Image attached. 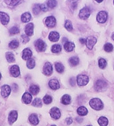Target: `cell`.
I'll list each match as a JSON object with an SVG mask.
<instances>
[{
    "label": "cell",
    "instance_id": "5",
    "mask_svg": "<svg viewBox=\"0 0 114 126\" xmlns=\"http://www.w3.org/2000/svg\"><path fill=\"white\" fill-rule=\"evenodd\" d=\"M107 17L108 14L107 12H106L105 11H101V12H99V13L97 15V21L100 23H104L107 21Z\"/></svg>",
    "mask_w": 114,
    "mask_h": 126
},
{
    "label": "cell",
    "instance_id": "16",
    "mask_svg": "<svg viewBox=\"0 0 114 126\" xmlns=\"http://www.w3.org/2000/svg\"><path fill=\"white\" fill-rule=\"evenodd\" d=\"M48 85H49L50 88L53 90H57L60 88L58 81L56 79H51L48 82Z\"/></svg>",
    "mask_w": 114,
    "mask_h": 126
},
{
    "label": "cell",
    "instance_id": "33",
    "mask_svg": "<svg viewBox=\"0 0 114 126\" xmlns=\"http://www.w3.org/2000/svg\"><path fill=\"white\" fill-rule=\"evenodd\" d=\"M35 65V63L34 60L33 59H30L27 60L26 65L29 69H33V68H34Z\"/></svg>",
    "mask_w": 114,
    "mask_h": 126
},
{
    "label": "cell",
    "instance_id": "21",
    "mask_svg": "<svg viewBox=\"0 0 114 126\" xmlns=\"http://www.w3.org/2000/svg\"><path fill=\"white\" fill-rule=\"evenodd\" d=\"M30 93L32 94L33 95H37L40 92V87L38 85H32L29 88Z\"/></svg>",
    "mask_w": 114,
    "mask_h": 126
},
{
    "label": "cell",
    "instance_id": "26",
    "mask_svg": "<svg viewBox=\"0 0 114 126\" xmlns=\"http://www.w3.org/2000/svg\"><path fill=\"white\" fill-rule=\"evenodd\" d=\"M98 123L100 126H107L108 124V120L107 118L101 116L98 119Z\"/></svg>",
    "mask_w": 114,
    "mask_h": 126
},
{
    "label": "cell",
    "instance_id": "3",
    "mask_svg": "<svg viewBox=\"0 0 114 126\" xmlns=\"http://www.w3.org/2000/svg\"><path fill=\"white\" fill-rule=\"evenodd\" d=\"M91 14V10L89 7H83L80 10L79 16L82 19H86L89 17Z\"/></svg>",
    "mask_w": 114,
    "mask_h": 126
},
{
    "label": "cell",
    "instance_id": "34",
    "mask_svg": "<svg viewBox=\"0 0 114 126\" xmlns=\"http://www.w3.org/2000/svg\"><path fill=\"white\" fill-rule=\"evenodd\" d=\"M107 62L105 59H100L99 60V66L101 69H104L107 66Z\"/></svg>",
    "mask_w": 114,
    "mask_h": 126
},
{
    "label": "cell",
    "instance_id": "20",
    "mask_svg": "<svg viewBox=\"0 0 114 126\" xmlns=\"http://www.w3.org/2000/svg\"><path fill=\"white\" fill-rule=\"evenodd\" d=\"M29 121L34 126H36L39 123V119L36 114H32L29 116Z\"/></svg>",
    "mask_w": 114,
    "mask_h": 126
},
{
    "label": "cell",
    "instance_id": "28",
    "mask_svg": "<svg viewBox=\"0 0 114 126\" xmlns=\"http://www.w3.org/2000/svg\"><path fill=\"white\" fill-rule=\"evenodd\" d=\"M6 58L9 63H13L15 61L14 55L10 52H8L6 53Z\"/></svg>",
    "mask_w": 114,
    "mask_h": 126
},
{
    "label": "cell",
    "instance_id": "43",
    "mask_svg": "<svg viewBox=\"0 0 114 126\" xmlns=\"http://www.w3.org/2000/svg\"><path fill=\"white\" fill-rule=\"evenodd\" d=\"M70 83L71 86H75V78L72 77L71 79H70Z\"/></svg>",
    "mask_w": 114,
    "mask_h": 126
},
{
    "label": "cell",
    "instance_id": "50",
    "mask_svg": "<svg viewBox=\"0 0 114 126\" xmlns=\"http://www.w3.org/2000/svg\"><path fill=\"white\" fill-rule=\"evenodd\" d=\"M97 2H103V1H96Z\"/></svg>",
    "mask_w": 114,
    "mask_h": 126
},
{
    "label": "cell",
    "instance_id": "27",
    "mask_svg": "<svg viewBox=\"0 0 114 126\" xmlns=\"http://www.w3.org/2000/svg\"><path fill=\"white\" fill-rule=\"evenodd\" d=\"M78 114L80 116H85L88 113L87 109L84 106L79 107L77 110Z\"/></svg>",
    "mask_w": 114,
    "mask_h": 126
},
{
    "label": "cell",
    "instance_id": "47",
    "mask_svg": "<svg viewBox=\"0 0 114 126\" xmlns=\"http://www.w3.org/2000/svg\"><path fill=\"white\" fill-rule=\"evenodd\" d=\"M13 90L14 92H16L18 89V86L16 84H13Z\"/></svg>",
    "mask_w": 114,
    "mask_h": 126
},
{
    "label": "cell",
    "instance_id": "25",
    "mask_svg": "<svg viewBox=\"0 0 114 126\" xmlns=\"http://www.w3.org/2000/svg\"><path fill=\"white\" fill-rule=\"evenodd\" d=\"M31 18V16L29 13H25L21 16V21L24 23H26V22L30 21Z\"/></svg>",
    "mask_w": 114,
    "mask_h": 126
},
{
    "label": "cell",
    "instance_id": "10",
    "mask_svg": "<svg viewBox=\"0 0 114 126\" xmlns=\"http://www.w3.org/2000/svg\"><path fill=\"white\" fill-rule=\"evenodd\" d=\"M11 92L10 87L7 85H4L1 87V95L3 98H6L10 95Z\"/></svg>",
    "mask_w": 114,
    "mask_h": 126
},
{
    "label": "cell",
    "instance_id": "46",
    "mask_svg": "<svg viewBox=\"0 0 114 126\" xmlns=\"http://www.w3.org/2000/svg\"><path fill=\"white\" fill-rule=\"evenodd\" d=\"M79 42H81L82 44H85L86 43V39H85L84 38H81L79 39Z\"/></svg>",
    "mask_w": 114,
    "mask_h": 126
},
{
    "label": "cell",
    "instance_id": "13",
    "mask_svg": "<svg viewBox=\"0 0 114 126\" xmlns=\"http://www.w3.org/2000/svg\"><path fill=\"white\" fill-rule=\"evenodd\" d=\"M10 72L11 75L14 77H18L20 75V68L16 65L12 66V67L10 69Z\"/></svg>",
    "mask_w": 114,
    "mask_h": 126
},
{
    "label": "cell",
    "instance_id": "15",
    "mask_svg": "<svg viewBox=\"0 0 114 126\" xmlns=\"http://www.w3.org/2000/svg\"><path fill=\"white\" fill-rule=\"evenodd\" d=\"M32 56V52L29 48H25L23 50L22 52V59L23 60H29L31 59V57Z\"/></svg>",
    "mask_w": 114,
    "mask_h": 126
},
{
    "label": "cell",
    "instance_id": "35",
    "mask_svg": "<svg viewBox=\"0 0 114 126\" xmlns=\"http://www.w3.org/2000/svg\"><path fill=\"white\" fill-rule=\"evenodd\" d=\"M32 105L35 107H41L42 106V101H41V99L38 98H35L33 101Z\"/></svg>",
    "mask_w": 114,
    "mask_h": 126
},
{
    "label": "cell",
    "instance_id": "51",
    "mask_svg": "<svg viewBox=\"0 0 114 126\" xmlns=\"http://www.w3.org/2000/svg\"><path fill=\"white\" fill-rule=\"evenodd\" d=\"M1 79V74L0 73V79Z\"/></svg>",
    "mask_w": 114,
    "mask_h": 126
},
{
    "label": "cell",
    "instance_id": "40",
    "mask_svg": "<svg viewBox=\"0 0 114 126\" xmlns=\"http://www.w3.org/2000/svg\"><path fill=\"white\" fill-rule=\"evenodd\" d=\"M47 6L51 9H53L57 5V2L56 1H48L47 3Z\"/></svg>",
    "mask_w": 114,
    "mask_h": 126
},
{
    "label": "cell",
    "instance_id": "36",
    "mask_svg": "<svg viewBox=\"0 0 114 126\" xmlns=\"http://www.w3.org/2000/svg\"><path fill=\"white\" fill-rule=\"evenodd\" d=\"M44 102L46 105L50 104L52 102V101H53V99H52V97L51 96L46 95L44 97Z\"/></svg>",
    "mask_w": 114,
    "mask_h": 126
},
{
    "label": "cell",
    "instance_id": "11",
    "mask_svg": "<svg viewBox=\"0 0 114 126\" xmlns=\"http://www.w3.org/2000/svg\"><path fill=\"white\" fill-rule=\"evenodd\" d=\"M18 117V113L17 111H12L10 113H9V116H8V121L10 125H12L13 123H14L17 119Z\"/></svg>",
    "mask_w": 114,
    "mask_h": 126
},
{
    "label": "cell",
    "instance_id": "39",
    "mask_svg": "<svg viewBox=\"0 0 114 126\" xmlns=\"http://www.w3.org/2000/svg\"><path fill=\"white\" fill-rule=\"evenodd\" d=\"M20 32V30L17 27H13L9 30V33L11 35H14L16 34H18Z\"/></svg>",
    "mask_w": 114,
    "mask_h": 126
},
{
    "label": "cell",
    "instance_id": "41",
    "mask_svg": "<svg viewBox=\"0 0 114 126\" xmlns=\"http://www.w3.org/2000/svg\"><path fill=\"white\" fill-rule=\"evenodd\" d=\"M7 4H8L10 6H16V5H18V3L20 2V1H16V0H7V1H5Z\"/></svg>",
    "mask_w": 114,
    "mask_h": 126
},
{
    "label": "cell",
    "instance_id": "22",
    "mask_svg": "<svg viewBox=\"0 0 114 126\" xmlns=\"http://www.w3.org/2000/svg\"><path fill=\"white\" fill-rule=\"evenodd\" d=\"M64 48L66 51L68 52H71L75 48V44L74 43L71 42H67L65 43Z\"/></svg>",
    "mask_w": 114,
    "mask_h": 126
},
{
    "label": "cell",
    "instance_id": "38",
    "mask_svg": "<svg viewBox=\"0 0 114 126\" xmlns=\"http://www.w3.org/2000/svg\"><path fill=\"white\" fill-rule=\"evenodd\" d=\"M41 10V9L40 7V5L38 4H35L33 9V13L35 15H38L39 13H40Z\"/></svg>",
    "mask_w": 114,
    "mask_h": 126
},
{
    "label": "cell",
    "instance_id": "12",
    "mask_svg": "<svg viewBox=\"0 0 114 126\" xmlns=\"http://www.w3.org/2000/svg\"><path fill=\"white\" fill-rule=\"evenodd\" d=\"M10 18L6 13L4 12H0V22L3 25H6L8 24Z\"/></svg>",
    "mask_w": 114,
    "mask_h": 126
},
{
    "label": "cell",
    "instance_id": "53",
    "mask_svg": "<svg viewBox=\"0 0 114 126\" xmlns=\"http://www.w3.org/2000/svg\"></svg>",
    "mask_w": 114,
    "mask_h": 126
},
{
    "label": "cell",
    "instance_id": "7",
    "mask_svg": "<svg viewBox=\"0 0 114 126\" xmlns=\"http://www.w3.org/2000/svg\"><path fill=\"white\" fill-rule=\"evenodd\" d=\"M97 42V39L96 38H95V37L92 36H90L89 37H88L86 39V46L87 48L90 49H92L94 47V46L96 43Z\"/></svg>",
    "mask_w": 114,
    "mask_h": 126
},
{
    "label": "cell",
    "instance_id": "18",
    "mask_svg": "<svg viewBox=\"0 0 114 126\" xmlns=\"http://www.w3.org/2000/svg\"><path fill=\"white\" fill-rule=\"evenodd\" d=\"M48 39L51 42H55L58 41L59 39V33L55 32V31H52V32L50 33L49 36H48Z\"/></svg>",
    "mask_w": 114,
    "mask_h": 126
},
{
    "label": "cell",
    "instance_id": "9",
    "mask_svg": "<svg viewBox=\"0 0 114 126\" xmlns=\"http://www.w3.org/2000/svg\"><path fill=\"white\" fill-rule=\"evenodd\" d=\"M53 66L49 62H46L45 64L44 65V68H43V71H44V75L46 76H50L53 73Z\"/></svg>",
    "mask_w": 114,
    "mask_h": 126
},
{
    "label": "cell",
    "instance_id": "30",
    "mask_svg": "<svg viewBox=\"0 0 114 126\" xmlns=\"http://www.w3.org/2000/svg\"><path fill=\"white\" fill-rule=\"evenodd\" d=\"M55 69L57 70V71L59 73H62L64 71V66L62 64H61L60 63H57L55 64Z\"/></svg>",
    "mask_w": 114,
    "mask_h": 126
},
{
    "label": "cell",
    "instance_id": "4",
    "mask_svg": "<svg viewBox=\"0 0 114 126\" xmlns=\"http://www.w3.org/2000/svg\"><path fill=\"white\" fill-rule=\"evenodd\" d=\"M35 47L38 52H44L46 48V44L42 39H38L35 43Z\"/></svg>",
    "mask_w": 114,
    "mask_h": 126
},
{
    "label": "cell",
    "instance_id": "48",
    "mask_svg": "<svg viewBox=\"0 0 114 126\" xmlns=\"http://www.w3.org/2000/svg\"><path fill=\"white\" fill-rule=\"evenodd\" d=\"M76 120H77L78 122H79V123H80V122H82V120H83V119H82L81 118L78 117V118H76Z\"/></svg>",
    "mask_w": 114,
    "mask_h": 126
},
{
    "label": "cell",
    "instance_id": "32",
    "mask_svg": "<svg viewBox=\"0 0 114 126\" xmlns=\"http://www.w3.org/2000/svg\"><path fill=\"white\" fill-rule=\"evenodd\" d=\"M113 45L111 43H106L104 46V51L107 52H111L113 51Z\"/></svg>",
    "mask_w": 114,
    "mask_h": 126
},
{
    "label": "cell",
    "instance_id": "14",
    "mask_svg": "<svg viewBox=\"0 0 114 126\" xmlns=\"http://www.w3.org/2000/svg\"><path fill=\"white\" fill-rule=\"evenodd\" d=\"M46 25L48 27L52 28L54 27L56 25V19L53 16H50L46 18L45 21Z\"/></svg>",
    "mask_w": 114,
    "mask_h": 126
},
{
    "label": "cell",
    "instance_id": "6",
    "mask_svg": "<svg viewBox=\"0 0 114 126\" xmlns=\"http://www.w3.org/2000/svg\"><path fill=\"white\" fill-rule=\"evenodd\" d=\"M89 81V78L86 75H79L77 77V83L79 86H85Z\"/></svg>",
    "mask_w": 114,
    "mask_h": 126
},
{
    "label": "cell",
    "instance_id": "19",
    "mask_svg": "<svg viewBox=\"0 0 114 126\" xmlns=\"http://www.w3.org/2000/svg\"><path fill=\"white\" fill-rule=\"evenodd\" d=\"M32 99V95L29 93L26 92L23 94V96H22V101L26 104H29V103H31Z\"/></svg>",
    "mask_w": 114,
    "mask_h": 126
},
{
    "label": "cell",
    "instance_id": "49",
    "mask_svg": "<svg viewBox=\"0 0 114 126\" xmlns=\"http://www.w3.org/2000/svg\"><path fill=\"white\" fill-rule=\"evenodd\" d=\"M112 39H113V40L114 41V33L113 34V35H112Z\"/></svg>",
    "mask_w": 114,
    "mask_h": 126
},
{
    "label": "cell",
    "instance_id": "29",
    "mask_svg": "<svg viewBox=\"0 0 114 126\" xmlns=\"http://www.w3.org/2000/svg\"><path fill=\"white\" fill-rule=\"evenodd\" d=\"M62 50V47L59 44H55L51 47V51L53 53H57L60 52Z\"/></svg>",
    "mask_w": 114,
    "mask_h": 126
},
{
    "label": "cell",
    "instance_id": "2",
    "mask_svg": "<svg viewBox=\"0 0 114 126\" xmlns=\"http://www.w3.org/2000/svg\"><path fill=\"white\" fill-rule=\"evenodd\" d=\"M107 83L103 79H99L95 82L94 88L97 92H102L107 88Z\"/></svg>",
    "mask_w": 114,
    "mask_h": 126
},
{
    "label": "cell",
    "instance_id": "1",
    "mask_svg": "<svg viewBox=\"0 0 114 126\" xmlns=\"http://www.w3.org/2000/svg\"><path fill=\"white\" fill-rule=\"evenodd\" d=\"M90 106L95 110H100L103 108V103L99 98H92L90 101Z\"/></svg>",
    "mask_w": 114,
    "mask_h": 126
},
{
    "label": "cell",
    "instance_id": "23",
    "mask_svg": "<svg viewBox=\"0 0 114 126\" xmlns=\"http://www.w3.org/2000/svg\"><path fill=\"white\" fill-rule=\"evenodd\" d=\"M71 98L70 96L68 95V94H65V95H64L62 97L61 102L63 105H68L71 102Z\"/></svg>",
    "mask_w": 114,
    "mask_h": 126
},
{
    "label": "cell",
    "instance_id": "54",
    "mask_svg": "<svg viewBox=\"0 0 114 126\" xmlns=\"http://www.w3.org/2000/svg\"></svg>",
    "mask_w": 114,
    "mask_h": 126
},
{
    "label": "cell",
    "instance_id": "8",
    "mask_svg": "<svg viewBox=\"0 0 114 126\" xmlns=\"http://www.w3.org/2000/svg\"><path fill=\"white\" fill-rule=\"evenodd\" d=\"M50 115L53 118L55 119H58L61 116V113L58 108L54 107L50 111Z\"/></svg>",
    "mask_w": 114,
    "mask_h": 126
},
{
    "label": "cell",
    "instance_id": "45",
    "mask_svg": "<svg viewBox=\"0 0 114 126\" xmlns=\"http://www.w3.org/2000/svg\"><path fill=\"white\" fill-rule=\"evenodd\" d=\"M66 121V123H67V125H71V124L72 123V119L71 118H67Z\"/></svg>",
    "mask_w": 114,
    "mask_h": 126
},
{
    "label": "cell",
    "instance_id": "44",
    "mask_svg": "<svg viewBox=\"0 0 114 126\" xmlns=\"http://www.w3.org/2000/svg\"><path fill=\"white\" fill-rule=\"evenodd\" d=\"M40 7H41V9L42 10V11H44V12H46V11L47 10V8L46 7V6L45 5H44V4H42L40 5Z\"/></svg>",
    "mask_w": 114,
    "mask_h": 126
},
{
    "label": "cell",
    "instance_id": "24",
    "mask_svg": "<svg viewBox=\"0 0 114 126\" xmlns=\"http://www.w3.org/2000/svg\"><path fill=\"white\" fill-rule=\"evenodd\" d=\"M79 59L78 57L76 56H73L69 59V63H70V65L72 66H76L79 64Z\"/></svg>",
    "mask_w": 114,
    "mask_h": 126
},
{
    "label": "cell",
    "instance_id": "17",
    "mask_svg": "<svg viewBox=\"0 0 114 126\" xmlns=\"http://www.w3.org/2000/svg\"><path fill=\"white\" fill-rule=\"evenodd\" d=\"M34 25L32 23H30L26 26L25 31L27 36H32L33 35Z\"/></svg>",
    "mask_w": 114,
    "mask_h": 126
},
{
    "label": "cell",
    "instance_id": "42",
    "mask_svg": "<svg viewBox=\"0 0 114 126\" xmlns=\"http://www.w3.org/2000/svg\"><path fill=\"white\" fill-rule=\"evenodd\" d=\"M21 38H22V42H23V43H27L30 40V39L29 37L26 36V35H22L21 36Z\"/></svg>",
    "mask_w": 114,
    "mask_h": 126
},
{
    "label": "cell",
    "instance_id": "52",
    "mask_svg": "<svg viewBox=\"0 0 114 126\" xmlns=\"http://www.w3.org/2000/svg\"><path fill=\"white\" fill-rule=\"evenodd\" d=\"M56 126L55 125H53V126Z\"/></svg>",
    "mask_w": 114,
    "mask_h": 126
},
{
    "label": "cell",
    "instance_id": "31",
    "mask_svg": "<svg viewBox=\"0 0 114 126\" xmlns=\"http://www.w3.org/2000/svg\"><path fill=\"white\" fill-rule=\"evenodd\" d=\"M19 46V43L17 40H13L12 42L9 44V47L11 49H16Z\"/></svg>",
    "mask_w": 114,
    "mask_h": 126
},
{
    "label": "cell",
    "instance_id": "37",
    "mask_svg": "<svg viewBox=\"0 0 114 126\" xmlns=\"http://www.w3.org/2000/svg\"><path fill=\"white\" fill-rule=\"evenodd\" d=\"M65 28L67 29V30L71 31L72 30V22L70 21H69V20H67L66 22H65Z\"/></svg>",
    "mask_w": 114,
    "mask_h": 126
}]
</instances>
